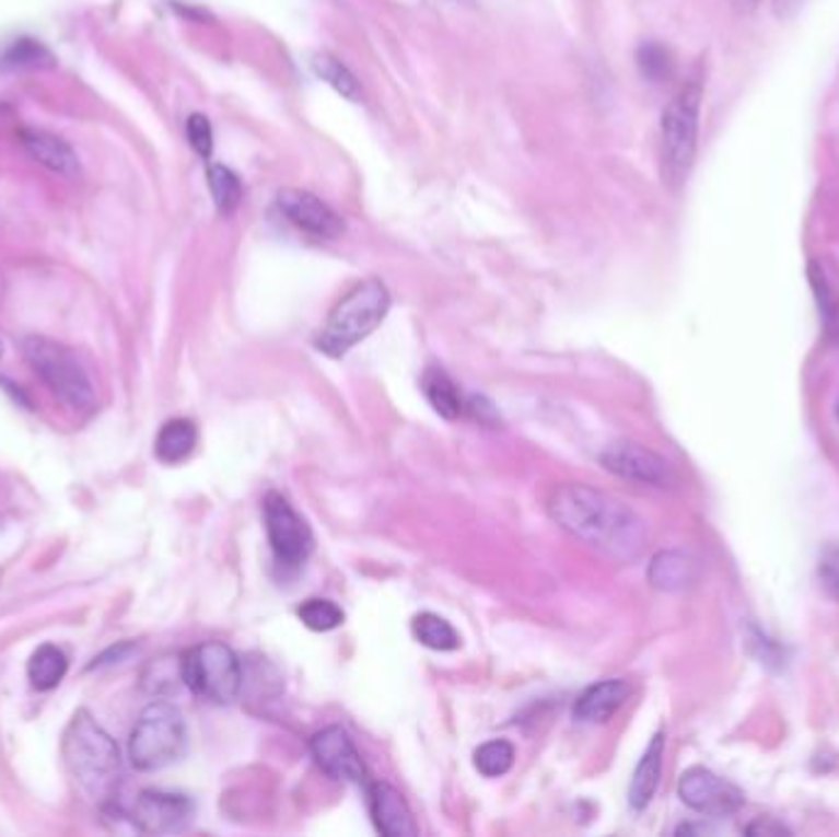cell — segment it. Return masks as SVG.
I'll use <instances>...</instances> for the list:
<instances>
[{
    "mask_svg": "<svg viewBox=\"0 0 839 837\" xmlns=\"http://www.w3.org/2000/svg\"><path fill=\"white\" fill-rule=\"evenodd\" d=\"M552 521L572 538L614 560L629 562L645 548V523L624 501L587 484H562L548 501Z\"/></svg>",
    "mask_w": 839,
    "mask_h": 837,
    "instance_id": "1",
    "label": "cell"
},
{
    "mask_svg": "<svg viewBox=\"0 0 839 837\" xmlns=\"http://www.w3.org/2000/svg\"><path fill=\"white\" fill-rule=\"evenodd\" d=\"M62 759L79 789L96 801L114 799L124 779V759L110 734L86 710L74 712L62 737Z\"/></svg>",
    "mask_w": 839,
    "mask_h": 837,
    "instance_id": "2",
    "label": "cell"
},
{
    "mask_svg": "<svg viewBox=\"0 0 839 837\" xmlns=\"http://www.w3.org/2000/svg\"><path fill=\"white\" fill-rule=\"evenodd\" d=\"M388 307L391 295L381 280L371 278L359 282L329 312L317 337V349L331 359L343 357L381 325L383 317L388 315Z\"/></svg>",
    "mask_w": 839,
    "mask_h": 837,
    "instance_id": "3",
    "label": "cell"
},
{
    "mask_svg": "<svg viewBox=\"0 0 839 837\" xmlns=\"http://www.w3.org/2000/svg\"><path fill=\"white\" fill-rule=\"evenodd\" d=\"M702 84L687 82L680 86L661 118V170L671 189L685 185L697 155V130H700Z\"/></svg>",
    "mask_w": 839,
    "mask_h": 837,
    "instance_id": "4",
    "label": "cell"
},
{
    "mask_svg": "<svg viewBox=\"0 0 839 837\" xmlns=\"http://www.w3.org/2000/svg\"><path fill=\"white\" fill-rule=\"evenodd\" d=\"M23 357L45 386L72 410H89L96 403V391L82 361L69 347L39 335L20 339Z\"/></svg>",
    "mask_w": 839,
    "mask_h": 837,
    "instance_id": "5",
    "label": "cell"
},
{
    "mask_svg": "<svg viewBox=\"0 0 839 837\" xmlns=\"http://www.w3.org/2000/svg\"><path fill=\"white\" fill-rule=\"evenodd\" d=\"M187 749V728L170 702H153L140 712L128 742V759L138 771H160Z\"/></svg>",
    "mask_w": 839,
    "mask_h": 837,
    "instance_id": "6",
    "label": "cell"
},
{
    "mask_svg": "<svg viewBox=\"0 0 839 837\" xmlns=\"http://www.w3.org/2000/svg\"><path fill=\"white\" fill-rule=\"evenodd\" d=\"M182 683L187 688L214 705H231L244 685L238 655L226 643L207 641L201 647L187 651L179 659Z\"/></svg>",
    "mask_w": 839,
    "mask_h": 837,
    "instance_id": "7",
    "label": "cell"
},
{
    "mask_svg": "<svg viewBox=\"0 0 839 837\" xmlns=\"http://www.w3.org/2000/svg\"><path fill=\"white\" fill-rule=\"evenodd\" d=\"M266 531H268V540L270 548L276 553V558L282 565H302L312 553V531L305 521H302L300 513L290 507V501L282 497V493H268L266 497Z\"/></svg>",
    "mask_w": 839,
    "mask_h": 837,
    "instance_id": "8",
    "label": "cell"
},
{
    "mask_svg": "<svg viewBox=\"0 0 839 837\" xmlns=\"http://www.w3.org/2000/svg\"><path fill=\"white\" fill-rule=\"evenodd\" d=\"M677 791H680L683 803L690 805L692 811L702 815H716V818L732 815L744 805L742 789H736L734 783L722 779V776H716L710 769H704V766L687 769L680 776Z\"/></svg>",
    "mask_w": 839,
    "mask_h": 837,
    "instance_id": "9",
    "label": "cell"
},
{
    "mask_svg": "<svg viewBox=\"0 0 839 837\" xmlns=\"http://www.w3.org/2000/svg\"><path fill=\"white\" fill-rule=\"evenodd\" d=\"M136 830L148 835L182 833L195 818V803L182 793L143 791L128 813Z\"/></svg>",
    "mask_w": 839,
    "mask_h": 837,
    "instance_id": "10",
    "label": "cell"
},
{
    "mask_svg": "<svg viewBox=\"0 0 839 837\" xmlns=\"http://www.w3.org/2000/svg\"><path fill=\"white\" fill-rule=\"evenodd\" d=\"M276 205L292 226H298L302 234L319 241H335L343 234V219L331 209L327 201L307 189L286 187L278 191Z\"/></svg>",
    "mask_w": 839,
    "mask_h": 837,
    "instance_id": "11",
    "label": "cell"
},
{
    "mask_svg": "<svg viewBox=\"0 0 839 837\" xmlns=\"http://www.w3.org/2000/svg\"><path fill=\"white\" fill-rule=\"evenodd\" d=\"M602 465L616 477L649 484V487H673L675 481L671 462L636 442H614L609 450H604Z\"/></svg>",
    "mask_w": 839,
    "mask_h": 837,
    "instance_id": "12",
    "label": "cell"
},
{
    "mask_svg": "<svg viewBox=\"0 0 839 837\" xmlns=\"http://www.w3.org/2000/svg\"><path fill=\"white\" fill-rule=\"evenodd\" d=\"M310 752L322 771L337 781L363 783L366 781V766L361 762V754L353 746L349 732L331 724V728L319 730L310 740Z\"/></svg>",
    "mask_w": 839,
    "mask_h": 837,
    "instance_id": "13",
    "label": "cell"
},
{
    "mask_svg": "<svg viewBox=\"0 0 839 837\" xmlns=\"http://www.w3.org/2000/svg\"><path fill=\"white\" fill-rule=\"evenodd\" d=\"M20 146L25 148V153L35 160L37 165H43L47 173L72 179L82 173L79 158L74 148L67 143L65 138L49 133L45 128H23L20 130Z\"/></svg>",
    "mask_w": 839,
    "mask_h": 837,
    "instance_id": "14",
    "label": "cell"
},
{
    "mask_svg": "<svg viewBox=\"0 0 839 837\" xmlns=\"http://www.w3.org/2000/svg\"><path fill=\"white\" fill-rule=\"evenodd\" d=\"M371 815L381 835L386 837H412L418 835V825L412 821L406 799L391 783H371L369 789Z\"/></svg>",
    "mask_w": 839,
    "mask_h": 837,
    "instance_id": "15",
    "label": "cell"
},
{
    "mask_svg": "<svg viewBox=\"0 0 839 837\" xmlns=\"http://www.w3.org/2000/svg\"><path fill=\"white\" fill-rule=\"evenodd\" d=\"M631 685L621 678H609L590 685L578 702H574V720L584 724H596L611 720V714L629 700Z\"/></svg>",
    "mask_w": 839,
    "mask_h": 837,
    "instance_id": "16",
    "label": "cell"
},
{
    "mask_svg": "<svg viewBox=\"0 0 839 837\" xmlns=\"http://www.w3.org/2000/svg\"><path fill=\"white\" fill-rule=\"evenodd\" d=\"M663 749H665V740H663V732H659L651 740V744L645 746L641 762L639 766H636L633 781L629 789V801L636 811L645 809V805L653 801L655 791H659L661 771H663Z\"/></svg>",
    "mask_w": 839,
    "mask_h": 837,
    "instance_id": "17",
    "label": "cell"
},
{
    "mask_svg": "<svg viewBox=\"0 0 839 837\" xmlns=\"http://www.w3.org/2000/svg\"><path fill=\"white\" fill-rule=\"evenodd\" d=\"M697 578V565L690 556L680 550H663L653 558L649 568V580L655 590L680 592L690 588Z\"/></svg>",
    "mask_w": 839,
    "mask_h": 837,
    "instance_id": "18",
    "label": "cell"
},
{
    "mask_svg": "<svg viewBox=\"0 0 839 837\" xmlns=\"http://www.w3.org/2000/svg\"><path fill=\"white\" fill-rule=\"evenodd\" d=\"M197 426L187 418L167 420L158 432L155 457L165 465H179L197 447Z\"/></svg>",
    "mask_w": 839,
    "mask_h": 837,
    "instance_id": "19",
    "label": "cell"
},
{
    "mask_svg": "<svg viewBox=\"0 0 839 837\" xmlns=\"http://www.w3.org/2000/svg\"><path fill=\"white\" fill-rule=\"evenodd\" d=\"M422 393H424V398L430 400V406L434 408V412H440L442 418L454 420V418L462 416V410H464L462 393L447 371H442L440 367H430L428 371H424L422 373Z\"/></svg>",
    "mask_w": 839,
    "mask_h": 837,
    "instance_id": "20",
    "label": "cell"
},
{
    "mask_svg": "<svg viewBox=\"0 0 839 837\" xmlns=\"http://www.w3.org/2000/svg\"><path fill=\"white\" fill-rule=\"evenodd\" d=\"M69 669V661L62 649H57L55 643H45L39 647L27 663V678L33 683V688L39 693L55 690L59 683L65 681Z\"/></svg>",
    "mask_w": 839,
    "mask_h": 837,
    "instance_id": "21",
    "label": "cell"
},
{
    "mask_svg": "<svg viewBox=\"0 0 839 837\" xmlns=\"http://www.w3.org/2000/svg\"><path fill=\"white\" fill-rule=\"evenodd\" d=\"M312 69H315V74L322 79V82H327L343 98L353 101V104H359V101L363 98L359 79L353 77L351 69L347 65H341L337 57H331L327 53L315 55L312 57Z\"/></svg>",
    "mask_w": 839,
    "mask_h": 837,
    "instance_id": "22",
    "label": "cell"
},
{
    "mask_svg": "<svg viewBox=\"0 0 839 837\" xmlns=\"http://www.w3.org/2000/svg\"><path fill=\"white\" fill-rule=\"evenodd\" d=\"M412 633H416V639L422 647L432 651H454L459 647V637L452 624L430 612L418 614V617L412 619Z\"/></svg>",
    "mask_w": 839,
    "mask_h": 837,
    "instance_id": "23",
    "label": "cell"
},
{
    "mask_svg": "<svg viewBox=\"0 0 839 837\" xmlns=\"http://www.w3.org/2000/svg\"><path fill=\"white\" fill-rule=\"evenodd\" d=\"M207 179H209V191L214 197V205L221 211V214H234L241 205V197H244V189H241V179L229 170L226 165H209L207 170Z\"/></svg>",
    "mask_w": 839,
    "mask_h": 837,
    "instance_id": "24",
    "label": "cell"
},
{
    "mask_svg": "<svg viewBox=\"0 0 839 837\" xmlns=\"http://www.w3.org/2000/svg\"><path fill=\"white\" fill-rule=\"evenodd\" d=\"M515 759V749L511 742L505 740H491L487 744H481L477 754H474V766L477 771L489 776V779H497V776L509 774Z\"/></svg>",
    "mask_w": 839,
    "mask_h": 837,
    "instance_id": "25",
    "label": "cell"
},
{
    "mask_svg": "<svg viewBox=\"0 0 839 837\" xmlns=\"http://www.w3.org/2000/svg\"><path fill=\"white\" fill-rule=\"evenodd\" d=\"M0 65L8 69H39V67H53L55 57L37 43V39H15L13 45L5 49Z\"/></svg>",
    "mask_w": 839,
    "mask_h": 837,
    "instance_id": "26",
    "label": "cell"
},
{
    "mask_svg": "<svg viewBox=\"0 0 839 837\" xmlns=\"http://www.w3.org/2000/svg\"><path fill=\"white\" fill-rule=\"evenodd\" d=\"M639 69L649 82H665L675 69V59L671 49L661 43H645L639 47Z\"/></svg>",
    "mask_w": 839,
    "mask_h": 837,
    "instance_id": "27",
    "label": "cell"
},
{
    "mask_svg": "<svg viewBox=\"0 0 839 837\" xmlns=\"http://www.w3.org/2000/svg\"><path fill=\"white\" fill-rule=\"evenodd\" d=\"M298 614L302 624L312 631H331L343 624V612L329 600H307Z\"/></svg>",
    "mask_w": 839,
    "mask_h": 837,
    "instance_id": "28",
    "label": "cell"
},
{
    "mask_svg": "<svg viewBox=\"0 0 839 837\" xmlns=\"http://www.w3.org/2000/svg\"><path fill=\"white\" fill-rule=\"evenodd\" d=\"M187 140L189 146L195 148V153L201 158H209L211 150H214V130H211V124L207 116L201 114H191L187 118Z\"/></svg>",
    "mask_w": 839,
    "mask_h": 837,
    "instance_id": "29",
    "label": "cell"
},
{
    "mask_svg": "<svg viewBox=\"0 0 839 837\" xmlns=\"http://www.w3.org/2000/svg\"><path fill=\"white\" fill-rule=\"evenodd\" d=\"M820 580L825 584V590L832 594V597L839 602V546L827 548L820 558Z\"/></svg>",
    "mask_w": 839,
    "mask_h": 837,
    "instance_id": "30",
    "label": "cell"
},
{
    "mask_svg": "<svg viewBox=\"0 0 839 837\" xmlns=\"http://www.w3.org/2000/svg\"><path fill=\"white\" fill-rule=\"evenodd\" d=\"M811 282L815 288V295H817V302H820V312L823 317L827 322H832L835 315H837V307H835V300H832V292H830V286H827L825 280V274L820 268H817V264L811 266Z\"/></svg>",
    "mask_w": 839,
    "mask_h": 837,
    "instance_id": "31",
    "label": "cell"
},
{
    "mask_svg": "<svg viewBox=\"0 0 839 837\" xmlns=\"http://www.w3.org/2000/svg\"><path fill=\"white\" fill-rule=\"evenodd\" d=\"M130 651H133V643H118V647L108 649L106 653H101L98 659L91 663V669H101V665H106V663H120Z\"/></svg>",
    "mask_w": 839,
    "mask_h": 837,
    "instance_id": "32",
    "label": "cell"
},
{
    "mask_svg": "<svg viewBox=\"0 0 839 837\" xmlns=\"http://www.w3.org/2000/svg\"><path fill=\"white\" fill-rule=\"evenodd\" d=\"M803 0H773V15L778 20H791L801 10Z\"/></svg>",
    "mask_w": 839,
    "mask_h": 837,
    "instance_id": "33",
    "label": "cell"
},
{
    "mask_svg": "<svg viewBox=\"0 0 839 837\" xmlns=\"http://www.w3.org/2000/svg\"><path fill=\"white\" fill-rule=\"evenodd\" d=\"M3 111H5V106H3V104H0V114H3Z\"/></svg>",
    "mask_w": 839,
    "mask_h": 837,
    "instance_id": "34",
    "label": "cell"
}]
</instances>
